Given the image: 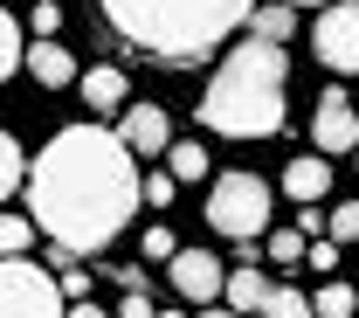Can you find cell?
<instances>
[{"label": "cell", "mask_w": 359, "mask_h": 318, "mask_svg": "<svg viewBox=\"0 0 359 318\" xmlns=\"http://www.w3.org/2000/svg\"><path fill=\"white\" fill-rule=\"evenodd\" d=\"M62 298H69V305H83V298H90V270L62 263Z\"/></svg>", "instance_id": "484cf974"}, {"label": "cell", "mask_w": 359, "mask_h": 318, "mask_svg": "<svg viewBox=\"0 0 359 318\" xmlns=\"http://www.w3.org/2000/svg\"><path fill=\"white\" fill-rule=\"evenodd\" d=\"M152 312H159L152 291H125V298H118V318H152Z\"/></svg>", "instance_id": "4316f807"}, {"label": "cell", "mask_w": 359, "mask_h": 318, "mask_svg": "<svg viewBox=\"0 0 359 318\" xmlns=\"http://www.w3.org/2000/svg\"><path fill=\"white\" fill-rule=\"evenodd\" d=\"M14 187H28V152H21L14 132H0V201H7Z\"/></svg>", "instance_id": "ac0fdd59"}, {"label": "cell", "mask_w": 359, "mask_h": 318, "mask_svg": "<svg viewBox=\"0 0 359 318\" xmlns=\"http://www.w3.org/2000/svg\"><path fill=\"white\" fill-rule=\"evenodd\" d=\"M166 277H173V291L187 305H222V291H228V270H222L215 249H180L166 263Z\"/></svg>", "instance_id": "52a82bcc"}, {"label": "cell", "mask_w": 359, "mask_h": 318, "mask_svg": "<svg viewBox=\"0 0 359 318\" xmlns=\"http://www.w3.org/2000/svg\"><path fill=\"white\" fill-rule=\"evenodd\" d=\"M69 318H104V312H97V305L83 298V305H69Z\"/></svg>", "instance_id": "f546056e"}, {"label": "cell", "mask_w": 359, "mask_h": 318, "mask_svg": "<svg viewBox=\"0 0 359 318\" xmlns=\"http://www.w3.org/2000/svg\"><path fill=\"white\" fill-rule=\"evenodd\" d=\"M325 187H332V159H325V152H304V159H290V166H283V194H290V201H304V208L325 201Z\"/></svg>", "instance_id": "8fae6325"}, {"label": "cell", "mask_w": 359, "mask_h": 318, "mask_svg": "<svg viewBox=\"0 0 359 318\" xmlns=\"http://www.w3.org/2000/svg\"><path fill=\"white\" fill-rule=\"evenodd\" d=\"M311 312L318 318H353L359 312V284H325V291L311 298Z\"/></svg>", "instance_id": "d6986e66"}, {"label": "cell", "mask_w": 359, "mask_h": 318, "mask_svg": "<svg viewBox=\"0 0 359 318\" xmlns=\"http://www.w3.org/2000/svg\"><path fill=\"white\" fill-rule=\"evenodd\" d=\"M0 318H69V298L28 256H0Z\"/></svg>", "instance_id": "5b68a950"}, {"label": "cell", "mask_w": 359, "mask_h": 318, "mask_svg": "<svg viewBox=\"0 0 359 318\" xmlns=\"http://www.w3.org/2000/svg\"><path fill=\"white\" fill-rule=\"evenodd\" d=\"M83 104L97 111V118H111V111H132V84H125V69H111V62H97V69H83Z\"/></svg>", "instance_id": "30bf717a"}, {"label": "cell", "mask_w": 359, "mask_h": 318, "mask_svg": "<svg viewBox=\"0 0 359 318\" xmlns=\"http://www.w3.org/2000/svg\"><path fill=\"white\" fill-rule=\"evenodd\" d=\"M28 242H35L28 215H0V256H28Z\"/></svg>", "instance_id": "44dd1931"}, {"label": "cell", "mask_w": 359, "mask_h": 318, "mask_svg": "<svg viewBox=\"0 0 359 318\" xmlns=\"http://www.w3.org/2000/svg\"><path fill=\"white\" fill-rule=\"evenodd\" d=\"M118 138L132 145L138 159H166V145H173L166 104H132V111H125V125H118Z\"/></svg>", "instance_id": "9c48e42d"}, {"label": "cell", "mask_w": 359, "mask_h": 318, "mask_svg": "<svg viewBox=\"0 0 359 318\" xmlns=\"http://www.w3.org/2000/svg\"><path fill=\"white\" fill-rule=\"evenodd\" d=\"M222 305H228V312H242V318H249V312H263V305H269V277L256 270V263L228 270V291H222Z\"/></svg>", "instance_id": "4fadbf2b"}, {"label": "cell", "mask_w": 359, "mask_h": 318, "mask_svg": "<svg viewBox=\"0 0 359 318\" xmlns=\"http://www.w3.org/2000/svg\"><path fill=\"white\" fill-rule=\"evenodd\" d=\"M145 256H152V263H159V256L173 263V256H180V242H173V228H166V222H152V228H145Z\"/></svg>", "instance_id": "cb8c5ba5"}, {"label": "cell", "mask_w": 359, "mask_h": 318, "mask_svg": "<svg viewBox=\"0 0 359 318\" xmlns=\"http://www.w3.org/2000/svg\"><path fill=\"white\" fill-rule=\"evenodd\" d=\"M28 28H35V42H55V28H62V7H55V0H35Z\"/></svg>", "instance_id": "603a6c76"}, {"label": "cell", "mask_w": 359, "mask_h": 318, "mask_svg": "<svg viewBox=\"0 0 359 318\" xmlns=\"http://www.w3.org/2000/svg\"><path fill=\"white\" fill-rule=\"evenodd\" d=\"M173 173H145V208H173Z\"/></svg>", "instance_id": "d4e9b609"}, {"label": "cell", "mask_w": 359, "mask_h": 318, "mask_svg": "<svg viewBox=\"0 0 359 318\" xmlns=\"http://www.w3.org/2000/svg\"><path fill=\"white\" fill-rule=\"evenodd\" d=\"M325 235H332V242H359V201H332Z\"/></svg>", "instance_id": "7402d4cb"}, {"label": "cell", "mask_w": 359, "mask_h": 318, "mask_svg": "<svg viewBox=\"0 0 359 318\" xmlns=\"http://www.w3.org/2000/svg\"><path fill=\"white\" fill-rule=\"evenodd\" d=\"M152 318H187V312H173V305H166V312H152Z\"/></svg>", "instance_id": "d6a6232c"}, {"label": "cell", "mask_w": 359, "mask_h": 318, "mask_svg": "<svg viewBox=\"0 0 359 318\" xmlns=\"http://www.w3.org/2000/svg\"><path fill=\"white\" fill-rule=\"evenodd\" d=\"M304 270H339V242H332V235L311 242V263H304Z\"/></svg>", "instance_id": "83f0119b"}, {"label": "cell", "mask_w": 359, "mask_h": 318, "mask_svg": "<svg viewBox=\"0 0 359 318\" xmlns=\"http://www.w3.org/2000/svg\"><path fill=\"white\" fill-rule=\"evenodd\" d=\"M290 7H318V14H325V7H332V0H290Z\"/></svg>", "instance_id": "1f68e13d"}, {"label": "cell", "mask_w": 359, "mask_h": 318, "mask_svg": "<svg viewBox=\"0 0 359 318\" xmlns=\"http://www.w3.org/2000/svg\"><path fill=\"white\" fill-rule=\"evenodd\" d=\"M14 69H28V35H21V21L0 7V84H7Z\"/></svg>", "instance_id": "2e32d148"}, {"label": "cell", "mask_w": 359, "mask_h": 318, "mask_svg": "<svg viewBox=\"0 0 359 318\" xmlns=\"http://www.w3.org/2000/svg\"><path fill=\"white\" fill-rule=\"evenodd\" d=\"M283 91H290V48L283 42H235L222 69L201 91V125L222 138H269L283 132Z\"/></svg>", "instance_id": "7a4b0ae2"}, {"label": "cell", "mask_w": 359, "mask_h": 318, "mask_svg": "<svg viewBox=\"0 0 359 318\" xmlns=\"http://www.w3.org/2000/svg\"><path fill=\"white\" fill-rule=\"evenodd\" d=\"M28 77L42 84V91H62V84H83V69H76V55L55 42H28Z\"/></svg>", "instance_id": "7c38bea8"}, {"label": "cell", "mask_w": 359, "mask_h": 318, "mask_svg": "<svg viewBox=\"0 0 359 318\" xmlns=\"http://www.w3.org/2000/svg\"><path fill=\"white\" fill-rule=\"evenodd\" d=\"M104 21L159 62H201L208 48H222V35H235L263 0H97Z\"/></svg>", "instance_id": "3957f363"}, {"label": "cell", "mask_w": 359, "mask_h": 318, "mask_svg": "<svg viewBox=\"0 0 359 318\" xmlns=\"http://www.w3.org/2000/svg\"><path fill=\"white\" fill-rule=\"evenodd\" d=\"M297 228H304V235L318 242V235H325V208H304V215H297Z\"/></svg>", "instance_id": "f1b7e54d"}, {"label": "cell", "mask_w": 359, "mask_h": 318, "mask_svg": "<svg viewBox=\"0 0 359 318\" xmlns=\"http://www.w3.org/2000/svg\"><path fill=\"white\" fill-rule=\"evenodd\" d=\"M201 318H242V312H228V305H208V312H201Z\"/></svg>", "instance_id": "4dcf8cb0"}, {"label": "cell", "mask_w": 359, "mask_h": 318, "mask_svg": "<svg viewBox=\"0 0 359 318\" xmlns=\"http://www.w3.org/2000/svg\"><path fill=\"white\" fill-rule=\"evenodd\" d=\"M263 249H269V263H283V270L311 263V235H304V228H269V235H263Z\"/></svg>", "instance_id": "9a60e30c"}, {"label": "cell", "mask_w": 359, "mask_h": 318, "mask_svg": "<svg viewBox=\"0 0 359 318\" xmlns=\"http://www.w3.org/2000/svg\"><path fill=\"white\" fill-rule=\"evenodd\" d=\"M263 318H318V312H311V298H304V291H290V284H269Z\"/></svg>", "instance_id": "ffe728a7"}, {"label": "cell", "mask_w": 359, "mask_h": 318, "mask_svg": "<svg viewBox=\"0 0 359 318\" xmlns=\"http://www.w3.org/2000/svg\"><path fill=\"white\" fill-rule=\"evenodd\" d=\"M311 145L325 152V159H339V152H359V111L346 91H325L311 111Z\"/></svg>", "instance_id": "ba28073f"}, {"label": "cell", "mask_w": 359, "mask_h": 318, "mask_svg": "<svg viewBox=\"0 0 359 318\" xmlns=\"http://www.w3.org/2000/svg\"><path fill=\"white\" fill-rule=\"evenodd\" d=\"M353 166H359V152H353Z\"/></svg>", "instance_id": "836d02e7"}, {"label": "cell", "mask_w": 359, "mask_h": 318, "mask_svg": "<svg viewBox=\"0 0 359 318\" xmlns=\"http://www.w3.org/2000/svg\"><path fill=\"white\" fill-rule=\"evenodd\" d=\"M249 35H256V42H290V35H297V7H290V0H263V7L249 14Z\"/></svg>", "instance_id": "5bb4252c"}, {"label": "cell", "mask_w": 359, "mask_h": 318, "mask_svg": "<svg viewBox=\"0 0 359 318\" xmlns=\"http://www.w3.org/2000/svg\"><path fill=\"white\" fill-rule=\"evenodd\" d=\"M166 173H173V180H208V145L173 138V145H166Z\"/></svg>", "instance_id": "e0dca14e"}, {"label": "cell", "mask_w": 359, "mask_h": 318, "mask_svg": "<svg viewBox=\"0 0 359 318\" xmlns=\"http://www.w3.org/2000/svg\"><path fill=\"white\" fill-rule=\"evenodd\" d=\"M311 48L325 69L339 77H359V0H332L325 14L311 21Z\"/></svg>", "instance_id": "8992f818"}, {"label": "cell", "mask_w": 359, "mask_h": 318, "mask_svg": "<svg viewBox=\"0 0 359 318\" xmlns=\"http://www.w3.org/2000/svg\"><path fill=\"white\" fill-rule=\"evenodd\" d=\"M145 208L138 152L104 125H62L28 159V222L42 228L62 256L111 249L125 222Z\"/></svg>", "instance_id": "6da1fadb"}, {"label": "cell", "mask_w": 359, "mask_h": 318, "mask_svg": "<svg viewBox=\"0 0 359 318\" xmlns=\"http://www.w3.org/2000/svg\"><path fill=\"white\" fill-rule=\"evenodd\" d=\"M208 228L228 242H263L269 235V187L256 173H222L208 180Z\"/></svg>", "instance_id": "277c9868"}]
</instances>
